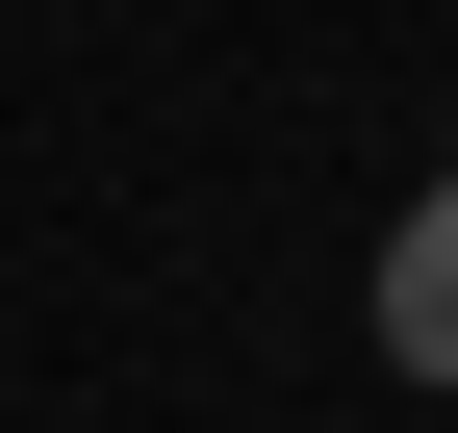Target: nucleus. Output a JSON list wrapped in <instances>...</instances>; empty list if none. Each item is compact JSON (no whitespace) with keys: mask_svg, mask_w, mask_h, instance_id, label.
Listing matches in <instances>:
<instances>
[{"mask_svg":"<svg viewBox=\"0 0 458 433\" xmlns=\"http://www.w3.org/2000/svg\"><path fill=\"white\" fill-rule=\"evenodd\" d=\"M382 357H408V383H458V179L382 230Z\"/></svg>","mask_w":458,"mask_h":433,"instance_id":"nucleus-1","label":"nucleus"}]
</instances>
